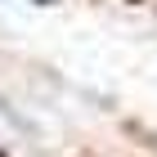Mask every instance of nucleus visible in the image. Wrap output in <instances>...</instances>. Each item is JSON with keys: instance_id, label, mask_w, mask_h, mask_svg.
Listing matches in <instances>:
<instances>
[{"instance_id": "f257e3e1", "label": "nucleus", "mask_w": 157, "mask_h": 157, "mask_svg": "<svg viewBox=\"0 0 157 157\" xmlns=\"http://www.w3.org/2000/svg\"><path fill=\"white\" fill-rule=\"evenodd\" d=\"M40 5H49V0H40Z\"/></svg>"}]
</instances>
